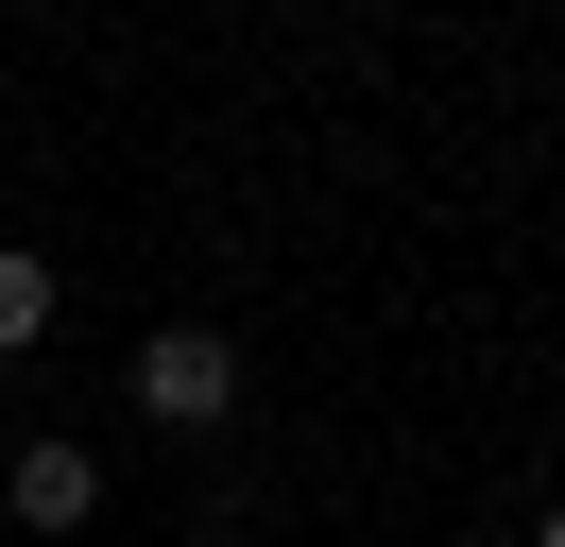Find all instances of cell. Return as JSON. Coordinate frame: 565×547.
Here are the masks:
<instances>
[{"label": "cell", "instance_id": "obj_2", "mask_svg": "<svg viewBox=\"0 0 565 547\" xmlns=\"http://www.w3.org/2000/svg\"><path fill=\"white\" fill-rule=\"evenodd\" d=\"M0 513H18V530H86V513H104V462H86L70 428H35L18 462H0Z\"/></svg>", "mask_w": 565, "mask_h": 547}, {"label": "cell", "instance_id": "obj_4", "mask_svg": "<svg viewBox=\"0 0 565 547\" xmlns=\"http://www.w3.org/2000/svg\"><path fill=\"white\" fill-rule=\"evenodd\" d=\"M531 547H565V496H548V513H531Z\"/></svg>", "mask_w": 565, "mask_h": 547}, {"label": "cell", "instance_id": "obj_1", "mask_svg": "<svg viewBox=\"0 0 565 547\" xmlns=\"http://www.w3.org/2000/svg\"><path fill=\"white\" fill-rule=\"evenodd\" d=\"M120 410H138V428H172V444H206L223 410H241V342H223V325H154L138 376H120Z\"/></svg>", "mask_w": 565, "mask_h": 547}, {"label": "cell", "instance_id": "obj_3", "mask_svg": "<svg viewBox=\"0 0 565 547\" xmlns=\"http://www.w3.org/2000/svg\"><path fill=\"white\" fill-rule=\"evenodd\" d=\"M35 342H52V257L0 239V360H35Z\"/></svg>", "mask_w": 565, "mask_h": 547}]
</instances>
